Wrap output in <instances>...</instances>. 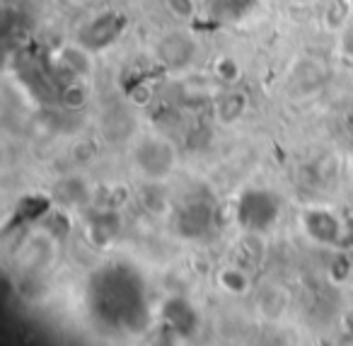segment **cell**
<instances>
[{
	"mask_svg": "<svg viewBox=\"0 0 353 346\" xmlns=\"http://www.w3.org/2000/svg\"><path fill=\"white\" fill-rule=\"evenodd\" d=\"M133 167L145 182H165L176 167V148L167 136H145L133 146Z\"/></svg>",
	"mask_w": 353,
	"mask_h": 346,
	"instance_id": "1",
	"label": "cell"
},
{
	"mask_svg": "<svg viewBox=\"0 0 353 346\" xmlns=\"http://www.w3.org/2000/svg\"><path fill=\"white\" fill-rule=\"evenodd\" d=\"M237 223L247 230V233H266L274 228L276 220L281 215V201L276 194L266 189H247L237 201Z\"/></svg>",
	"mask_w": 353,
	"mask_h": 346,
	"instance_id": "2",
	"label": "cell"
},
{
	"mask_svg": "<svg viewBox=\"0 0 353 346\" xmlns=\"http://www.w3.org/2000/svg\"><path fill=\"white\" fill-rule=\"evenodd\" d=\"M126 27L128 17L121 10H102L78 30V44H83L92 54H102L121 39Z\"/></svg>",
	"mask_w": 353,
	"mask_h": 346,
	"instance_id": "3",
	"label": "cell"
},
{
	"mask_svg": "<svg viewBox=\"0 0 353 346\" xmlns=\"http://www.w3.org/2000/svg\"><path fill=\"white\" fill-rule=\"evenodd\" d=\"M196 51H199V44H196V39H194V35H189V32H184V30L167 32L155 44L157 61H160L162 68L172 70V73L187 70L189 66L194 64V59H196Z\"/></svg>",
	"mask_w": 353,
	"mask_h": 346,
	"instance_id": "4",
	"label": "cell"
},
{
	"mask_svg": "<svg viewBox=\"0 0 353 346\" xmlns=\"http://www.w3.org/2000/svg\"><path fill=\"white\" fill-rule=\"evenodd\" d=\"M300 223H303L305 235L317 244H339L343 238L341 218L327 206H314V209L303 211Z\"/></svg>",
	"mask_w": 353,
	"mask_h": 346,
	"instance_id": "5",
	"label": "cell"
},
{
	"mask_svg": "<svg viewBox=\"0 0 353 346\" xmlns=\"http://www.w3.org/2000/svg\"><path fill=\"white\" fill-rule=\"evenodd\" d=\"M213 228V209L206 201H194L176 213V233L187 240H199Z\"/></svg>",
	"mask_w": 353,
	"mask_h": 346,
	"instance_id": "6",
	"label": "cell"
},
{
	"mask_svg": "<svg viewBox=\"0 0 353 346\" xmlns=\"http://www.w3.org/2000/svg\"><path fill=\"white\" fill-rule=\"evenodd\" d=\"M56 66L68 75L70 80H83L90 78L94 70V59H92V51L85 49L83 44H63L59 51L54 54Z\"/></svg>",
	"mask_w": 353,
	"mask_h": 346,
	"instance_id": "7",
	"label": "cell"
},
{
	"mask_svg": "<svg viewBox=\"0 0 353 346\" xmlns=\"http://www.w3.org/2000/svg\"><path fill=\"white\" fill-rule=\"evenodd\" d=\"M247 109H250V95L242 90H228L218 97L216 107H213V117L223 126H232L245 117Z\"/></svg>",
	"mask_w": 353,
	"mask_h": 346,
	"instance_id": "8",
	"label": "cell"
},
{
	"mask_svg": "<svg viewBox=\"0 0 353 346\" xmlns=\"http://www.w3.org/2000/svg\"><path fill=\"white\" fill-rule=\"evenodd\" d=\"M162 315L170 322L172 329L179 331L182 336H187V331L196 325V312H194V307L189 305L184 298H172V300H167Z\"/></svg>",
	"mask_w": 353,
	"mask_h": 346,
	"instance_id": "9",
	"label": "cell"
},
{
	"mask_svg": "<svg viewBox=\"0 0 353 346\" xmlns=\"http://www.w3.org/2000/svg\"><path fill=\"white\" fill-rule=\"evenodd\" d=\"M102 131L109 141H128L133 136V131H136V119L131 117V112L112 109V112L104 114Z\"/></svg>",
	"mask_w": 353,
	"mask_h": 346,
	"instance_id": "10",
	"label": "cell"
},
{
	"mask_svg": "<svg viewBox=\"0 0 353 346\" xmlns=\"http://www.w3.org/2000/svg\"><path fill=\"white\" fill-rule=\"evenodd\" d=\"M218 286H221L225 293H230V296H245V293L252 288V281H250V273H247L245 267L230 264V267L218 271Z\"/></svg>",
	"mask_w": 353,
	"mask_h": 346,
	"instance_id": "11",
	"label": "cell"
},
{
	"mask_svg": "<svg viewBox=\"0 0 353 346\" xmlns=\"http://www.w3.org/2000/svg\"><path fill=\"white\" fill-rule=\"evenodd\" d=\"M90 235H92L94 242H99V244L112 242V240L119 235V215L109 209L99 211V213L94 215L92 223H90Z\"/></svg>",
	"mask_w": 353,
	"mask_h": 346,
	"instance_id": "12",
	"label": "cell"
},
{
	"mask_svg": "<svg viewBox=\"0 0 353 346\" xmlns=\"http://www.w3.org/2000/svg\"><path fill=\"white\" fill-rule=\"evenodd\" d=\"M213 78L218 80V83H223V85H237L240 83V78H242V66H240V61L235 59L232 54H221V56H216V61H213Z\"/></svg>",
	"mask_w": 353,
	"mask_h": 346,
	"instance_id": "13",
	"label": "cell"
},
{
	"mask_svg": "<svg viewBox=\"0 0 353 346\" xmlns=\"http://www.w3.org/2000/svg\"><path fill=\"white\" fill-rule=\"evenodd\" d=\"M141 204L145 206L150 213L162 215L170 211V196H167V191L160 186V182H148L141 191Z\"/></svg>",
	"mask_w": 353,
	"mask_h": 346,
	"instance_id": "14",
	"label": "cell"
},
{
	"mask_svg": "<svg viewBox=\"0 0 353 346\" xmlns=\"http://www.w3.org/2000/svg\"><path fill=\"white\" fill-rule=\"evenodd\" d=\"M88 102H90V93L83 80H70V83L63 85V90H61V104H63V109L80 112V109L88 107Z\"/></svg>",
	"mask_w": 353,
	"mask_h": 346,
	"instance_id": "15",
	"label": "cell"
},
{
	"mask_svg": "<svg viewBox=\"0 0 353 346\" xmlns=\"http://www.w3.org/2000/svg\"><path fill=\"white\" fill-rule=\"evenodd\" d=\"M353 10V0H332L324 12V27L334 32H343L348 27V17Z\"/></svg>",
	"mask_w": 353,
	"mask_h": 346,
	"instance_id": "16",
	"label": "cell"
},
{
	"mask_svg": "<svg viewBox=\"0 0 353 346\" xmlns=\"http://www.w3.org/2000/svg\"><path fill=\"white\" fill-rule=\"evenodd\" d=\"M162 6H165L167 15H170L172 20L182 22V25L192 22L199 10L196 0H162Z\"/></svg>",
	"mask_w": 353,
	"mask_h": 346,
	"instance_id": "17",
	"label": "cell"
},
{
	"mask_svg": "<svg viewBox=\"0 0 353 346\" xmlns=\"http://www.w3.org/2000/svg\"><path fill=\"white\" fill-rule=\"evenodd\" d=\"M152 97H155V93H152V85L145 83V80H136V83H133L131 88H128V93H126V99L136 109L148 107V104L152 102Z\"/></svg>",
	"mask_w": 353,
	"mask_h": 346,
	"instance_id": "18",
	"label": "cell"
},
{
	"mask_svg": "<svg viewBox=\"0 0 353 346\" xmlns=\"http://www.w3.org/2000/svg\"><path fill=\"white\" fill-rule=\"evenodd\" d=\"M341 51L353 59V25H348L346 30L341 32Z\"/></svg>",
	"mask_w": 353,
	"mask_h": 346,
	"instance_id": "19",
	"label": "cell"
},
{
	"mask_svg": "<svg viewBox=\"0 0 353 346\" xmlns=\"http://www.w3.org/2000/svg\"><path fill=\"white\" fill-rule=\"evenodd\" d=\"M293 6H298V8H307V6H314L317 0H290Z\"/></svg>",
	"mask_w": 353,
	"mask_h": 346,
	"instance_id": "20",
	"label": "cell"
},
{
	"mask_svg": "<svg viewBox=\"0 0 353 346\" xmlns=\"http://www.w3.org/2000/svg\"><path fill=\"white\" fill-rule=\"evenodd\" d=\"M65 3H73V6H83V3H90V0H65Z\"/></svg>",
	"mask_w": 353,
	"mask_h": 346,
	"instance_id": "21",
	"label": "cell"
},
{
	"mask_svg": "<svg viewBox=\"0 0 353 346\" xmlns=\"http://www.w3.org/2000/svg\"><path fill=\"white\" fill-rule=\"evenodd\" d=\"M348 346H353V341H351V344H348Z\"/></svg>",
	"mask_w": 353,
	"mask_h": 346,
	"instance_id": "22",
	"label": "cell"
}]
</instances>
